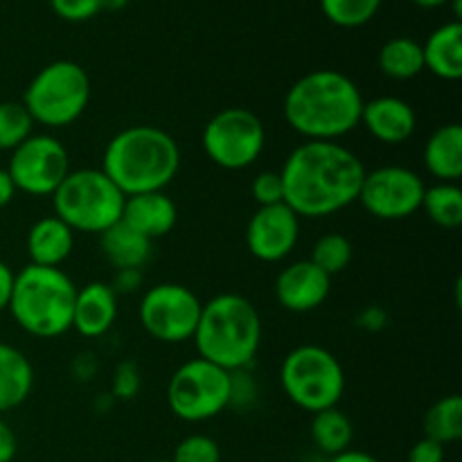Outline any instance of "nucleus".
<instances>
[{
    "instance_id": "f257e3e1",
    "label": "nucleus",
    "mask_w": 462,
    "mask_h": 462,
    "mask_svg": "<svg viewBox=\"0 0 462 462\" xmlns=\"http://www.w3.org/2000/svg\"><path fill=\"white\" fill-rule=\"evenodd\" d=\"M365 165L341 143L305 140L280 170L284 203L300 219H323L346 210L359 199Z\"/></svg>"
},
{
    "instance_id": "f03ea898",
    "label": "nucleus",
    "mask_w": 462,
    "mask_h": 462,
    "mask_svg": "<svg viewBox=\"0 0 462 462\" xmlns=\"http://www.w3.org/2000/svg\"><path fill=\"white\" fill-rule=\"evenodd\" d=\"M364 95L346 72L320 68L302 75L284 95L287 125L305 140L338 143L359 126Z\"/></svg>"
},
{
    "instance_id": "7ed1b4c3",
    "label": "nucleus",
    "mask_w": 462,
    "mask_h": 462,
    "mask_svg": "<svg viewBox=\"0 0 462 462\" xmlns=\"http://www.w3.org/2000/svg\"><path fill=\"white\" fill-rule=\"evenodd\" d=\"M180 147L174 135L153 125H131L108 140L99 170L125 197L165 192L179 176Z\"/></svg>"
},
{
    "instance_id": "20e7f679",
    "label": "nucleus",
    "mask_w": 462,
    "mask_h": 462,
    "mask_svg": "<svg viewBox=\"0 0 462 462\" xmlns=\"http://www.w3.org/2000/svg\"><path fill=\"white\" fill-rule=\"evenodd\" d=\"M192 341L201 359L228 373L251 368L262 346L260 311L246 296L219 293L203 302Z\"/></svg>"
},
{
    "instance_id": "39448f33",
    "label": "nucleus",
    "mask_w": 462,
    "mask_h": 462,
    "mask_svg": "<svg viewBox=\"0 0 462 462\" xmlns=\"http://www.w3.org/2000/svg\"><path fill=\"white\" fill-rule=\"evenodd\" d=\"M77 284L63 269L27 264L14 273L7 311L34 338H59L72 329Z\"/></svg>"
},
{
    "instance_id": "423d86ee",
    "label": "nucleus",
    "mask_w": 462,
    "mask_h": 462,
    "mask_svg": "<svg viewBox=\"0 0 462 462\" xmlns=\"http://www.w3.org/2000/svg\"><path fill=\"white\" fill-rule=\"evenodd\" d=\"M54 217L75 233L102 235L122 221L125 194L99 167L70 170L52 197Z\"/></svg>"
},
{
    "instance_id": "0eeeda50",
    "label": "nucleus",
    "mask_w": 462,
    "mask_h": 462,
    "mask_svg": "<svg viewBox=\"0 0 462 462\" xmlns=\"http://www.w3.org/2000/svg\"><path fill=\"white\" fill-rule=\"evenodd\" d=\"M90 102V77L77 61H52L27 84L21 104L34 125L66 129L86 113Z\"/></svg>"
},
{
    "instance_id": "6e6552de",
    "label": "nucleus",
    "mask_w": 462,
    "mask_h": 462,
    "mask_svg": "<svg viewBox=\"0 0 462 462\" xmlns=\"http://www.w3.org/2000/svg\"><path fill=\"white\" fill-rule=\"evenodd\" d=\"M280 386L293 406L314 415L334 409L343 400L346 370L328 347L305 343L282 359Z\"/></svg>"
},
{
    "instance_id": "1a4fd4ad",
    "label": "nucleus",
    "mask_w": 462,
    "mask_h": 462,
    "mask_svg": "<svg viewBox=\"0 0 462 462\" xmlns=\"http://www.w3.org/2000/svg\"><path fill=\"white\" fill-rule=\"evenodd\" d=\"M171 415L199 424L219 418L230 406V373L194 356L171 373L165 391Z\"/></svg>"
},
{
    "instance_id": "9d476101",
    "label": "nucleus",
    "mask_w": 462,
    "mask_h": 462,
    "mask_svg": "<svg viewBox=\"0 0 462 462\" xmlns=\"http://www.w3.org/2000/svg\"><path fill=\"white\" fill-rule=\"evenodd\" d=\"M203 153L212 165L228 171L248 170L266 147V129L260 117L244 106L215 113L201 131Z\"/></svg>"
},
{
    "instance_id": "9b49d317",
    "label": "nucleus",
    "mask_w": 462,
    "mask_h": 462,
    "mask_svg": "<svg viewBox=\"0 0 462 462\" xmlns=\"http://www.w3.org/2000/svg\"><path fill=\"white\" fill-rule=\"evenodd\" d=\"M201 307L203 302L189 287L179 282H161L143 293L138 319L153 341L179 346L192 341Z\"/></svg>"
},
{
    "instance_id": "f8f14e48",
    "label": "nucleus",
    "mask_w": 462,
    "mask_h": 462,
    "mask_svg": "<svg viewBox=\"0 0 462 462\" xmlns=\"http://www.w3.org/2000/svg\"><path fill=\"white\" fill-rule=\"evenodd\" d=\"M5 170L16 185V192L27 197H52L54 189L70 174V153L57 135L32 134L14 149Z\"/></svg>"
},
{
    "instance_id": "ddd939ff",
    "label": "nucleus",
    "mask_w": 462,
    "mask_h": 462,
    "mask_svg": "<svg viewBox=\"0 0 462 462\" xmlns=\"http://www.w3.org/2000/svg\"><path fill=\"white\" fill-rule=\"evenodd\" d=\"M424 189L427 183L418 171L402 165H383L365 171L356 201L374 219L402 221L420 212Z\"/></svg>"
},
{
    "instance_id": "4468645a",
    "label": "nucleus",
    "mask_w": 462,
    "mask_h": 462,
    "mask_svg": "<svg viewBox=\"0 0 462 462\" xmlns=\"http://www.w3.org/2000/svg\"><path fill=\"white\" fill-rule=\"evenodd\" d=\"M244 239L255 260L278 264L296 251L300 239V217L287 203L257 208L248 219Z\"/></svg>"
},
{
    "instance_id": "2eb2a0df",
    "label": "nucleus",
    "mask_w": 462,
    "mask_h": 462,
    "mask_svg": "<svg viewBox=\"0 0 462 462\" xmlns=\"http://www.w3.org/2000/svg\"><path fill=\"white\" fill-rule=\"evenodd\" d=\"M273 291L282 310L291 314H310L325 305L332 291V278L307 257L280 271Z\"/></svg>"
},
{
    "instance_id": "dca6fc26",
    "label": "nucleus",
    "mask_w": 462,
    "mask_h": 462,
    "mask_svg": "<svg viewBox=\"0 0 462 462\" xmlns=\"http://www.w3.org/2000/svg\"><path fill=\"white\" fill-rule=\"evenodd\" d=\"M359 126H364L368 135H373L377 143L397 147V144L409 143L415 135L418 113L406 99L383 95V97L364 102Z\"/></svg>"
},
{
    "instance_id": "f3484780",
    "label": "nucleus",
    "mask_w": 462,
    "mask_h": 462,
    "mask_svg": "<svg viewBox=\"0 0 462 462\" xmlns=\"http://www.w3.org/2000/svg\"><path fill=\"white\" fill-rule=\"evenodd\" d=\"M117 293L106 282H88L77 287L72 329L84 338H102L117 320Z\"/></svg>"
},
{
    "instance_id": "a211bd4d",
    "label": "nucleus",
    "mask_w": 462,
    "mask_h": 462,
    "mask_svg": "<svg viewBox=\"0 0 462 462\" xmlns=\"http://www.w3.org/2000/svg\"><path fill=\"white\" fill-rule=\"evenodd\" d=\"M122 221L147 239H161L174 230L179 208L167 192H144L125 199Z\"/></svg>"
},
{
    "instance_id": "6ab92c4d",
    "label": "nucleus",
    "mask_w": 462,
    "mask_h": 462,
    "mask_svg": "<svg viewBox=\"0 0 462 462\" xmlns=\"http://www.w3.org/2000/svg\"><path fill=\"white\" fill-rule=\"evenodd\" d=\"M25 246L30 264L61 269L63 262L75 251V230L63 224L59 217L48 215L34 221L27 230Z\"/></svg>"
},
{
    "instance_id": "aec40b11",
    "label": "nucleus",
    "mask_w": 462,
    "mask_h": 462,
    "mask_svg": "<svg viewBox=\"0 0 462 462\" xmlns=\"http://www.w3.org/2000/svg\"><path fill=\"white\" fill-rule=\"evenodd\" d=\"M424 70L442 81H458L462 77V23L449 21L433 30L422 43Z\"/></svg>"
},
{
    "instance_id": "412c9836",
    "label": "nucleus",
    "mask_w": 462,
    "mask_h": 462,
    "mask_svg": "<svg viewBox=\"0 0 462 462\" xmlns=\"http://www.w3.org/2000/svg\"><path fill=\"white\" fill-rule=\"evenodd\" d=\"M422 161L438 183H458L462 176V126L458 122L438 126L429 135Z\"/></svg>"
},
{
    "instance_id": "4be33fe9",
    "label": "nucleus",
    "mask_w": 462,
    "mask_h": 462,
    "mask_svg": "<svg viewBox=\"0 0 462 462\" xmlns=\"http://www.w3.org/2000/svg\"><path fill=\"white\" fill-rule=\"evenodd\" d=\"M34 391V368L25 352L0 341V415L18 409Z\"/></svg>"
},
{
    "instance_id": "5701e85b",
    "label": "nucleus",
    "mask_w": 462,
    "mask_h": 462,
    "mask_svg": "<svg viewBox=\"0 0 462 462\" xmlns=\"http://www.w3.org/2000/svg\"><path fill=\"white\" fill-rule=\"evenodd\" d=\"M152 239L135 233L125 221H117L116 226H111V228L99 235V251H102L104 260L116 271H143L149 264V260H152Z\"/></svg>"
},
{
    "instance_id": "b1692460",
    "label": "nucleus",
    "mask_w": 462,
    "mask_h": 462,
    "mask_svg": "<svg viewBox=\"0 0 462 462\" xmlns=\"http://www.w3.org/2000/svg\"><path fill=\"white\" fill-rule=\"evenodd\" d=\"M310 436L316 449L323 456H328V458H332V456L352 449L355 424L347 418V413H343L338 406H334V409L311 415Z\"/></svg>"
},
{
    "instance_id": "393cba45",
    "label": "nucleus",
    "mask_w": 462,
    "mask_h": 462,
    "mask_svg": "<svg viewBox=\"0 0 462 462\" xmlns=\"http://www.w3.org/2000/svg\"><path fill=\"white\" fill-rule=\"evenodd\" d=\"M379 70L395 81L415 79L424 72L422 43L411 36H393L379 50Z\"/></svg>"
},
{
    "instance_id": "a878e982",
    "label": "nucleus",
    "mask_w": 462,
    "mask_h": 462,
    "mask_svg": "<svg viewBox=\"0 0 462 462\" xmlns=\"http://www.w3.org/2000/svg\"><path fill=\"white\" fill-rule=\"evenodd\" d=\"M424 438L440 442V445H454L462 438V397L445 395L429 406L424 413Z\"/></svg>"
},
{
    "instance_id": "bb28decb",
    "label": "nucleus",
    "mask_w": 462,
    "mask_h": 462,
    "mask_svg": "<svg viewBox=\"0 0 462 462\" xmlns=\"http://www.w3.org/2000/svg\"><path fill=\"white\" fill-rule=\"evenodd\" d=\"M420 210L442 230H456L462 224V189L458 183H436L424 189Z\"/></svg>"
},
{
    "instance_id": "cd10ccee",
    "label": "nucleus",
    "mask_w": 462,
    "mask_h": 462,
    "mask_svg": "<svg viewBox=\"0 0 462 462\" xmlns=\"http://www.w3.org/2000/svg\"><path fill=\"white\" fill-rule=\"evenodd\" d=\"M352 257H355V246H352L350 239L341 233H328L316 239L310 260L320 271H325L329 278H334L350 266Z\"/></svg>"
},
{
    "instance_id": "c85d7f7f",
    "label": "nucleus",
    "mask_w": 462,
    "mask_h": 462,
    "mask_svg": "<svg viewBox=\"0 0 462 462\" xmlns=\"http://www.w3.org/2000/svg\"><path fill=\"white\" fill-rule=\"evenodd\" d=\"M323 16L343 30L364 27L377 16L382 0H319Z\"/></svg>"
},
{
    "instance_id": "c756f323",
    "label": "nucleus",
    "mask_w": 462,
    "mask_h": 462,
    "mask_svg": "<svg viewBox=\"0 0 462 462\" xmlns=\"http://www.w3.org/2000/svg\"><path fill=\"white\" fill-rule=\"evenodd\" d=\"M34 134V122L21 102H0V152H9Z\"/></svg>"
},
{
    "instance_id": "7c9ffc66",
    "label": "nucleus",
    "mask_w": 462,
    "mask_h": 462,
    "mask_svg": "<svg viewBox=\"0 0 462 462\" xmlns=\"http://www.w3.org/2000/svg\"><path fill=\"white\" fill-rule=\"evenodd\" d=\"M171 462H221V447L206 433H192L176 445Z\"/></svg>"
},
{
    "instance_id": "2f4dec72",
    "label": "nucleus",
    "mask_w": 462,
    "mask_h": 462,
    "mask_svg": "<svg viewBox=\"0 0 462 462\" xmlns=\"http://www.w3.org/2000/svg\"><path fill=\"white\" fill-rule=\"evenodd\" d=\"M140 388H143V374H140L138 365L131 359L120 361L116 365V370H113L108 395L116 402H131L138 397Z\"/></svg>"
},
{
    "instance_id": "473e14b6",
    "label": "nucleus",
    "mask_w": 462,
    "mask_h": 462,
    "mask_svg": "<svg viewBox=\"0 0 462 462\" xmlns=\"http://www.w3.org/2000/svg\"><path fill=\"white\" fill-rule=\"evenodd\" d=\"M260 400V388L251 368L233 370L230 373V406L235 411H251Z\"/></svg>"
},
{
    "instance_id": "72a5a7b5",
    "label": "nucleus",
    "mask_w": 462,
    "mask_h": 462,
    "mask_svg": "<svg viewBox=\"0 0 462 462\" xmlns=\"http://www.w3.org/2000/svg\"><path fill=\"white\" fill-rule=\"evenodd\" d=\"M251 194L255 199L257 208L275 206V203H284V188L280 171H260L253 179Z\"/></svg>"
},
{
    "instance_id": "f704fd0d",
    "label": "nucleus",
    "mask_w": 462,
    "mask_h": 462,
    "mask_svg": "<svg viewBox=\"0 0 462 462\" xmlns=\"http://www.w3.org/2000/svg\"><path fill=\"white\" fill-rule=\"evenodd\" d=\"M50 5L59 18L70 23L90 21L104 9L102 0H50Z\"/></svg>"
},
{
    "instance_id": "c9c22d12",
    "label": "nucleus",
    "mask_w": 462,
    "mask_h": 462,
    "mask_svg": "<svg viewBox=\"0 0 462 462\" xmlns=\"http://www.w3.org/2000/svg\"><path fill=\"white\" fill-rule=\"evenodd\" d=\"M447 451L445 445L431 440V438H422V440L415 442L409 449V462H445Z\"/></svg>"
},
{
    "instance_id": "e433bc0d",
    "label": "nucleus",
    "mask_w": 462,
    "mask_h": 462,
    "mask_svg": "<svg viewBox=\"0 0 462 462\" xmlns=\"http://www.w3.org/2000/svg\"><path fill=\"white\" fill-rule=\"evenodd\" d=\"M355 325L359 329H364V332H382L388 325V311L379 305H368L365 310H361L356 314Z\"/></svg>"
},
{
    "instance_id": "4c0bfd02",
    "label": "nucleus",
    "mask_w": 462,
    "mask_h": 462,
    "mask_svg": "<svg viewBox=\"0 0 462 462\" xmlns=\"http://www.w3.org/2000/svg\"><path fill=\"white\" fill-rule=\"evenodd\" d=\"M111 287L117 296H131V293H135L140 287H143V271L140 269L116 271V278H113Z\"/></svg>"
},
{
    "instance_id": "58836bf2",
    "label": "nucleus",
    "mask_w": 462,
    "mask_h": 462,
    "mask_svg": "<svg viewBox=\"0 0 462 462\" xmlns=\"http://www.w3.org/2000/svg\"><path fill=\"white\" fill-rule=\"evenodd\" d=\"M70 373L77 382H90L95 377V373H97V359H95L93 352H79L75 356V361H72Z\"/></svg>"
},
{
    "instance_id": "ea45409f",
    "label": "nucleus",
    "mask_w": 462,
    "mask_h": 462,
    "mask_svg": "<svg viewBox=\"0 0 462 462\" xmlns=\"http://www.w3.org/2000/svg\"><path fill=\"white\" fill-rule=\"evenodd\" d=\"M18 451V440L14 429L0 418V462H12L16 458Z\"/></svg>"
},
{
    "instance_id": "a19ab883",
    "label": "nucleus",
    "mask_w": 462,
    "mask_h": 462,
    "mask_svg": "<svg viewBox=\"0 0 462 462\" xmlns=\"http://www.w3.org/2000/svg\"><path fill=\"white\" fill-rule=\"evenodd\" d=\"M14 273L12 266L7 262L0 260V314L7 311L9 307V298H12V287H14Z\"/></svg>"
},
{
    "instance_id": "79ce46f5",
    "label": "nucleus",
    "mask_w": 462,
    "mask_h": 462,
    "mask_svg": "<svg viewBox=\"0 0 462 462\" xmlns=\"http://www.w3.org/2000/svg\"><path fill=\"white\" fill-rule=\"evenodd\" d=\"M14 197H16V185L9 179L7 170L0 167V210H3L5 206H9V203L14 201Z\"/></svg>"
},
{
    "instance_id": "37998d69",
    "label": "nucleus",
    "mask_w": 462,
    "mask_h": 462,
    "mask_svg": "<svg viewBox=\"0 0 462 462\" xmlns=\"http://www.w3.org/2000/svg\"><path fill=\"white\" fill-rule=\"evenodd\" d=\"M325 462H382V460L374 458V456L368 454V451L347 449V451H343V454L332 456V458H328Z\"/></svg>"
},
{
    "instance_id": "c03bdc74",
    "label": "nucleus",
    "mask_w": 462,
    "mask_h": 462,
    "mask_svg": "<svg viewBox=\"0 0 462 462\" xmlns=\"http://www.w3.org/2000/svg\"><path fill=\"white\" fill-rule=\"evenodd\" d=\"M413 3L422 9H436V7H445V5H449L451 0H413Z\"/></svg>"
},
{
    "instance_id": "a18cd8bd",
    "label": "nucleus",
    "mask_w": 462,
    "mask_h": 462,
    "mask_svg": "<svg viewBox=\"0 0 462 462\" xmlns=\"http://www.w3.org/2000/svg\"><path fill=\"white\" fill-rule=\"evenodd\" d=\"M149 462H171V460H149Z\"/></svg>"
}]
</instances>
